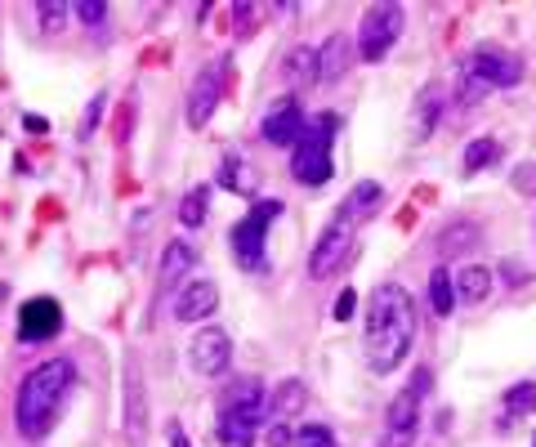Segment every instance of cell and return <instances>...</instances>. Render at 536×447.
Masks as SVG:
<instances>
[{"instance_id":"obj_1","label":"cell","mask_w":536,"mask_h":447,"mask_svg":"<svg viewBox=\"0 0 536 447\" xmlns=\"http://www.w3.org/2000/svg\"><path fill=\"white\" fill-rule=\"evenodd\" d=\"M416 340V304L398 287L385 282L367 304V327H362V349H367V367L376 376H394L411 354Z\"/></svg>"},{"instance_id":"obj_2","label":"cell","mask_w":536,"mask_h":447,"mask_svg":"<svg viewBox=\"0 0 536 447\" xmlns=\"http://www.w3.org/2000/svg\"><path fill=\"white\" fill-rule=\"evenodd\" d=\"M72 385H76L72 358H45L23 376L14 398V425L27 443H41L54 430V421L63 416V403L72 398Z\"/></svg>"},{"instance_id":"obj_3","label":"cell","mask_w":536,"mask_h":447,"mask_svg":"<svg viewBox=\"0 0 536 447\" xmlns=\"http://www.w3.org/2000/svg\"><path fill=\"white\" fill-rule=\"evenodd\" d=\"M268 416V389L255 376H242L219 398V443L224 447H251Z\"/></svg>"},{"instance_id":"obj_4","label":"cell","mask_w":536,"mask_h":447,"mask_svg":"<svg viewBox=\"0 0 536 447\" xmlns=\"http://www.w3.org/2000/svg\"><path fill=\"white\" fill-rule=\"evenodd\" d=\"M335 126H340V121H335V112H318L313 121H304V135H300V144H295V157H291L295 184L322 188L335 175V157H331Z\"/></svg>"},{"instance_id":"obj_5","label":"cell","mask_w":536,"mask_h":447,"mask_svg":"<svg viewBox=\"0 0 536 447\" xmlns=\"http://www.w3.org/2000/svg\"><path fill=\"white\" fill-rule=\"evenodd\" d=\"M277 215H282V202H277V197H268V202H255L251 211L233 224V233H228V251H233V260L242 264L246 273H260L264 269L268 224H273Z\"/></svg>"},{"instance_id":"obj_6","label":"cell","mask_w":536,"mask_h":447,"mask_svg":"<svg viewBox=\"0 0 536 447\" xmlns=\"http://www.w3.org/2000/svg\"><path fill=\"white\" fill-rule=\"evenodd\" d=\"M148 385H143V367H139V354L126 349V363H121V430H126L130 447H143L148 443Z\"/></svg>"},{"instance_id":"obj_7","label":"cell","mask_w":536,"mask_h":447,"mask_svg":"<svg viewBox=\"0 0 536 447\" xmlns=\"http://www.w3.org/2000/svg\"><path fill=\"white\" fill-rule=\"evenodd\" d=\"M402 27H407V14H402V5H371L367 14H362V27H358V54L362 63H385L389 50L398 45Z\"/></svg>"},{"instance_id":"obj_8","label":"cell","mask_w":536,"mask_h":447,"mask_svg":"<svg viewBox=\"0 0 536 447\" xmlns=\"http://www.w3.org/2000/svg\"><path fill=\"white\" fill-rule=\"evenodd\" d=\"M425 394H429V372L420 367L411 389H402L385 412V447H411V439L420 430V403H425Z\"/></svg>"},{"instance_id":"obj_9","label":"cell","mask_w":536,"mask_h":447,"mask_svg":"<svg viewBox=\"0 0 536 447\" xmlns=\"http://www.w3.org/2000/svg\"><path fill=\"white\" fill-rule=\"evenodd\" d=\"M465 76H474V81H478V85H487V90H510V85H519V81H523V63L514 59L510 50L483 45V50L469 54Z\"/></svg>"},{"instance_id":"obj_10","label":"cell","mask_w":536,"mask_h":447,"mask_svg":"<svg viewBox=\"0 0 536 447\" xmlns=\"http://www.w3.org/2000/svg\"><path fill=\"white\" fill-rule=\"evenodd\" d=\"M224 76H228V59H215V63H206V68L197 72L193 90H188V112H184L193 130H201L210 117H215L219 99H224Z\"/></svg>"},{"instance_id":"obj_11","label":"cell","mask_w":536,"mask_h":447,"mask_svg":"<svg viewBox=\"0 0 536 447\" xmlns=\"http://www.w3.org/2000/svg\"><path fill=\"white\" fill-rule=\"evenodd\" d=\"M353 233H358V228L344 224V220H331L327 228H322L318 246H313V255H309V278L313 282L340 273V264L349 260V251H353Z\"/></svg>"},{"instance_id":"obj_12","label":"cell","mask_w":536,"mask_h":447,"mask_svg":"<svg viewBox=\"0 0 536 447\" xmlns=\"http://www.w3.org/2000/svg\"><path fill=\"white\" fill-rule=\"evenodd\" d=\"M228 363H233V340H228L224 327H201L193 336V345H188V367H193L197 376L215 380L228 372Z\"/></svg>"},{"instance_id":"obj_13","label":"cell","mask_w":536,"mask_h":447,"mask_svg":"<svg viewBox=\"0 0 536 447\" xmlns=\"http://www.w3.org/2000/svg\"><path fill=\"white\" fill-rule=\"evenodd\" d=\"M300 135H304L300 99L282 94V99H277L273 108L264 112V121H260V139H264L268 148H291V144H300Z\"/></svg>"},{"instance_id":"obj_14","label":"cell","mask_w":536,"mask_h":447,"mask_svg":"<svg viewBox=\"0 0 536 447\" xmlns=\"http://www.w3.org/2000/svg\"><path fill=\"white\" fill-rule=\"evenodd\" d=\"M63 331V309L59 300L50 296H36L18 309V340L23 345H41V340H54Z\"/></svg>"},{"instance_id":"obj_15","label":"cell","mask_w":536,"mask_h":447,"mask_svg":"<svg viewBox=\"0 0 536 447\" xmlns=\"http://www.w3.org/2000/svg\"><path fill=\"white\" fill-rule=\"evenodd\" d=\"M219 309V287L210 278H193L184 291L175 296V318L179 322H201Z\"/></svg>"},{"instance_id":"obj_16","label":"cell","mask_w":536,"mask_h":447,"mask_svg":"<svg viewBox=\"0 0 536 447\" xmlns=\"http://www.w3.org/2000/svg\"><path fill=\"white\" fill-rule=\"evenodd\" d=\"M193 269H197V251H193V242H179V237H175V242H166V251H161V278H157V291H161V296H170V291H175Z\"/></svg>"},{"instance_id":"obj_17","label":"cell","mask_w":536,"mask_h":447,"mask_svg":"<svg viewBox=\"0 0 536 447\" xmlns=\"http://www.w3.org/2000/svg\"><path fill=\"white\" fill-rule=\"evenodd\" d=\"M385 202V188L376 184V179H362V184H353L349 188V197H344V206H340V215L335 220H344V224H367L371 215H376V206Z\"/></svg>"},{"instance_id":"obj_18","label":"cell","mask_w":536,"mask_h":447,"mask_svg":"<svg viewBox=\"0 0 536 447\" xmlns=\"http://www.w3.org/2000/svg\"><path fill=\"white\" fill-rule=\"evenodd\" d=\"M349 59H353V41H349V36H327V45L318 50V81L335 85L344 72H349Z\"/></svg>"},{"instance_id":"obj_19","label":"cell","mask_w":536,"mask_h":447,"mask_svg":"<svg viewBox=\"0 0 536 447\" xmlns=\"http://www.w3.org/2000/svg\"><path fill=\"white\" fill-rule=\"evenodd\" d=\"M219 184L233 188V193H242V197H251L255 188H260V175H255L251 161L233 148V152H224V161H219Z\"/></svg>"},{"instance_id":"obj_20","label":"cell","mask_w":536,"mask_h":447,"mask_svg":"<svg viewBox=\"0 0 536 447\" xmlns=\"http://www.w3.org/2000/svg\"><path fill=\"white\" fill-rule=\"evenodd\" d=\"M492 269H483V264H465L461 273H456V300L461 304H483L492 296Z\"/></svg>"},{"instance_id":"obj_21","label":"cell","mask_w":536,"mask_h":447,"mask_svg":"<svg viewBox=\"0 0 536 447\" xmlns=\"http://www.w3.org/2000/svg\"><path fill=\"white\" fill-rule=\"evenodd\" d=\"M478 237H483V228H478L474 220H452L443 233H438V251H443L447 260H456V255H465L469 246L478 242Z\"/></svg>"},{"instance_id":"obj_22","label":"cell","mask_w":536,"mask_h":447,"mask_svg":"<svg viewBox=\"0 0 536 447\" xmlns=\"http://www.w3.org/2000/svg\"><path fill=\"white\" fill-rule=\"evenodd\" d=\"M429 304H434L438 318L456 313V273H447V269H434V273H429Z\"/></svg>"},{"instance_id":"obj_23","label":"cell","mask_w":536,"mask_h":447,"mask_svg":"<svg viewBox=\"0 0 536 447\" xmlns=\"http://www.w3.org/2000/svg\"><path fill=\"white\" fill-rule=\"evenodd\" d=\"M438 112H443V85L429 81L416 103V139H429V130L438 126Z\"/></svg>"},{"instance_id":"obj_24","label":"cell","mask_w":536,"mask_h":447,"mask_svg":"<svg viewBox=\"0 0 536 447\" xmlns=\"http://www.w3.org/2000/svg\"><path fill=\"white\" fill-rule=\"evenodd\" d=\"M268 412H273L277 421H291V416H300L304 412V385H300V380H282V389L268 398Z\"/></svg>"},{"instance_id":"obj_25","label":"cell","mask_w":536,"mask_h":447,"mask_svg":"<svg viewBox=\"0 0 536 447\" xmlns=\"http://www.w3.org/2000/svg\"><path fill=\"white\" fill-rule=\"evenodd\" d=\"M206 211H210V188L197 184L184 193V206H179V220H184V228H201L206 224Z\"/></svg>"},{"instance_id":"obj_26","label":"cell","mask_w":536,"mask_h":447,"mask_svg":"<svg viewBox=\"0 0 536 447\" xmlns=\"http://www.w3.org/2000/svg\"><path fill=\"white\" fill-rule=\"evenodd\" d=\"M282 72L291 76V81H318V50H291L286 54V63H282Z\"/></svg>"},{"instance_id":"obj_27","label":"cell","mask_w":536,"mask_h":447,"mask_svg":"<svg viewBox=\"0 0 536 447\" xmlns=\"http://www.w3.org/2000/svg\"><path fill=\"white\" fill-rule=\"evenodd\" d=\"M496 157H501V144H496V139H474V144L465 148V175H478V170L492 166Z\"/></svg>"},{"instance_id":"obj_28","label":"cell","mask_w":536,"mask_h":447,"mask_svg":"<svg viewBox=\"0 0 536 447\" xmlns=\"http://www.w3.org/2000/svg\"><path fill=\"white\" fill-rule=\"evenodd\" d=\"M67 14H72V5H63V0H41V5H36L41 32H63V27H67Z\"/></svg>"},{"instance_id":"obj_29","label":"cell","mask_w":536,"mask_h":447,"mask_svg":"<svg viewBox=\"0 0 536 447\" xmlns=\"http://www.w3.org/2000/svg\"><path fill=\"white\" fill-rule=\"evenodd\" d=\"M532 407H536V385H532V380H523L519 389H510V394H505V416H514V412L528 416Z\"/></svg>"},{"instance_id":"obj_30","label":"cell","mask_w":536,"mask_h":447,"mask_svg":"<svg viewBox=\"0 0 536 447\" xmlns=\"http://www.w3.org/2000/svg\"><path fill=\"white\" fill-rule=\"evenodd\" d=\"M72 14L81 18L85 27H94V32H103V23H108V5H103V0H81V5H72Z\"/></svg>"},{"instance_id":"obj_31","label":"cell","mask_w":536,"mask_h":447,"mask_svg":"<svg viewBox=\"0 0 536 447\" xmlns=\"http://www.w3.org/2000/svg\"><path fill=\"white\" fill-rule=\"evenodd\" d=\"M295 447H340V443H335V434L327 425H304V430L295 434Z\"/></svg>"},{"instance_id":"obj_32","label":"cell","mask_w":536,"mask_h":447,"mask_svg":"<svg viewBox=\"0 0 536 447\" xmlns=\"http://www.w3.org/2000/svg\"><path fill=\"white\" fill-rule=\"evenodd\" d=\"M99 117H103V94L90 103V108H85V117H81V139H90V135H94V126H99Z\"/></svg>"},{"instance_id":"obj_33","label":"cell","mask_w":536,"mask_h":447,"mask_svg":"<svg viewBox=\"0 0 536 447\" xmlns=\"http://www.w3.org/2000/svg\"><path fill=\"white\" fill-rule=\"evenodd\" d=\"M514 188H519V193H536V161L514 170Z\"/></svg>"},{"instance_id":"obj_34","label":"cell","mask_w":536,"mask_h":447,"mask_svg":"<svg viewBox=\"0 0 536 447\" xmlns=\"http://www.w3.org/2000/svg\"><path fill=\"white\" fill-rule=\"evenodd\" d=\"M353 304H358V296H353V291L344 287L340 296H335V318H340V322H349V318H353Z\"/></svg>"},{"instance_id":"obj_35","label":"cell","mask_w":536,"mask_h":447,"mask_svg":"<svg viewBox=\"0 0 536 447\" xmlns=\"http://www.w3.org/2000/svg\"><path fill=\"white\" fill-rule=\"evenodd\" d=\"M505 273H510V278H505V282H510V287H523V282H528L532 278V273H528V264H505Z\"/></svg>"},{"instance_id":"obj_36","label":"cell","mask_w":536,"mask_h":447,"mask_svg":"<svg viewBox=\"0 0 536 447\" xmlns=\"http://www.w3.org/2000/svg\"><path fill=\"white\" fill-rule=\"evenodd\" d=\"M170 447H188V434L179 425H170Z\"/></svg>"},{"instance_id":"obj_37","label":"cell","mask_w":536,"mask_h":447,"mask_svg":"<svg viewBox=\"0 0 536 447\" xmlns=\"http://www.w3.org/2000/svg\"><path fill=\"white\" fill-rule=\"evenodd\" d=\"M532 447H536V439H532Z\"/></svg>"}]
</instances>
